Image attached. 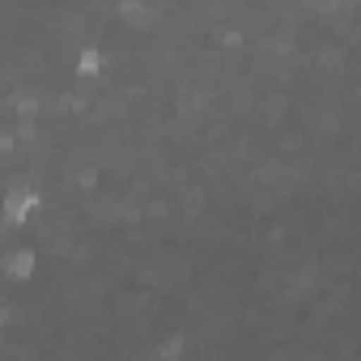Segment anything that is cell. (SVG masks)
<instances>
[{"mask_svg": "<svg viewBox=\"0 0 361 361\" xmlns=\"http://www.w3.org/2000/svg\"><path fill=\"white\" fill-rule=\"evenodd\" d=\"M43 209V188L35 183H22V188H9L5 196H0V221H5L9 230H26Z\"/></svg>", "mask_w": 361, "mask_h": 361, "instance_id": "obj_1", "label": "cell"}, {"mask_svg": "<svg viewBox=\"0 0 361 361\" xmlns=\"http://www.w3.org/2000/svg\"><path fill=\"white\" fill-rule=\"evenodd\" d=\"M35 272H39V243H35V221H30V238L0 259V276H5V285L22 289V285L35 281Z\"/></svg>", "mask_w": 361, "mask_h": 361, "instance_id": "obj_2", "label": "cell"}, {"mask_svg": "<svg viewBox=\"0 0 361 361\" xmlns=\"http://www.w3.org/2000/svg\"><path fill=\"white\" fill-rule=\"evenodd\" d=\"M106 73V51H102V43L94 39V43H85L77 56H73V77L77 81H98Z\"/></svg>", "mask_w": 361, "mask_h": 361, "instance_id": "obj_3", "label": "cell"}, {"mask_svg": "<svg viewBox=\"0 0 361 361\" xmlns=\"http://www.w3.org/2000/svg\"><path fill=\"white\" fill-rule=\"evenodd\" d=\"M140 361H157V357H140Z\"/></svg>", "mask_w": 361, "mask_h": 361, "instance_id": "obj_4", "label": "cell"}]
</instances>
